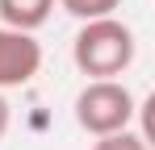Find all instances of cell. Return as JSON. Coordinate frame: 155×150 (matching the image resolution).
<instances>
[{"label": "cell", "instance_id": "8992f818", "mask_svg": "<svg viewBox=\"0 0 155 150\" xmlns=\"http://www.w3.org/2000/svg\"><path fill=\"white\" fill-rule=\"evenodd\" d=\"M92 150H151V146H147V138H143V133L122 129V133H105V138H97Z\"/></svg>", "mask_w": 155, "mask_h": 150}, {"label": "cell", "instance_id": "52a82bcc", "mask_svg": "<svg viewBox=\"0 0 155 150\" xmlns=\"http://www.w3.org/2000/svg\"><path fill=\"white\" fill-rule=\"evenodd\" d=\"M8 125H13V108H8V100H4V92H0V142H4Z\"/></svg>", "mask_w": 155, "mask_h": 150}, {"label": "cell", "instance_id": "3957f363", "mask_svg": "<svg viewBox=\"0 0 155 150\" xmlns=\"http://www.w3.org/2000/svg\"><path fill=\"white\" fill-rule=\"evenodd\" d=\"M38 71H42V42L34 33L0 25V92L34 83Z\"/></svg>", "mask_w": 155, "mask_h": 150}, {"label": "cell", "instance_id": "6da1fadb", "mask_svg": "<svg viewBox=\"0 0 155 150\" xmlns=\"http://www.w3.org/2000/svg\"><path fill=\"white\" fill-rule=\"evenodd\" d=\"M134 54H138L134 29L126 21H117V17L84 21L76 42H71V63L88 79H117V75H126Z\"/></svg>", "mask_w": 155, "mask_h": 150}, {"label": "cell", "instance_id": "5b68a950", "mask_svg": "<svg viewBox=\"0 0 155 150\" xmlns=\"http://www.w3.org/2000/svg\"><path fill=\"white\" fill-rule=\"evenodd\" d=\"M122 0H59V8H67L76 21H97V17H113Z\"/></svg>", "mask_w": 155, "mask_h": 150}, {"label": "cell", "instance_id": "7a4b0ae2", "mask_svg": "<svg viewBox=\"0 0 155 150\" xmlns=\"http://www.w3.org/2000/svg\"><path fill=\"white\" fill-rule=\"evenodd\" d=\"M134 113H138L134 92L122 79H88L76 96V125L84 133H92V138L130 129Z\"/></svg>", "mask_w": 155, "mask_h": 150}, {"label": "cell", "instance_id": "277c9868", "mask_svg": "<svg viewBox=\"0 0 155 150\" xmlns=\"http://www.w3.org/2000/svg\"><path fill=\"white\" fill-rule=\"evenodd\" d=\"M51 8H54V0H0V25L34 33L51 21Z\"/></svg>", "mask_w": 155, "mask_h": 150}]
</instances>
